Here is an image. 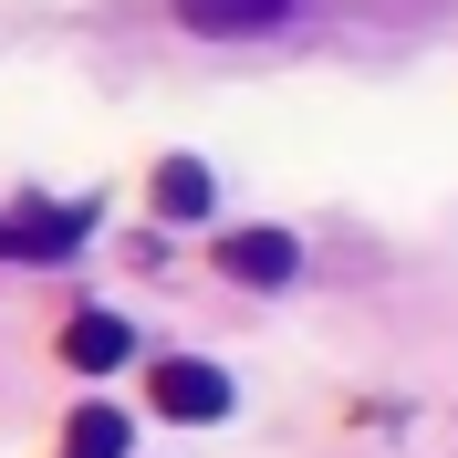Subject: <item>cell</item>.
Returning <instances> with one entry per match:
<instances>
[{"label":"cell","instance_id":"6da1fadb","mask_svg":"<svg viewBox=\"0 0 458 458\" xmlns=\"http://www.w3.org/2000/svg\"><path fill=\"white\" fill-rule=\"evenodd\" d=\"M146 406L177 417V428H219L229 417V375L199 365V354H167V365H146Z\"/></svg>","mask_w":458,"mask_h":458},{"label":"cell","instance_id":"7a4b0ae2","mask_svg":"<svg viewBox=\"0 0 458 458\" xmlns=\"http://www.w3.org/2000/svg\"><path fill=\"white\" fill-rule=\"evenodd\" d=\"M84 229H94V208H53V199H31V208H11V219H0V260H63Z\"/></svg>","mask_w":458,"mask_h":458},{"label":"cell","instance_id":"3957f363","mask_svg":"<svg viewBox=\"0 0 458 458\" xmlns=\"http://www.w3.org/2000/svg\"><path fill=\"white\" fill-rule=\"evenodd\" d=\"M219 271L250 282V292H282L292 271H302V240H292V229H229V240H219Z\"/></svg>","mask_w":458,"mask_h":458},{"label":"cell","instance_id":"277c9868","mask_svg":"<svg viewBox=\"0 0 458 458\" xmlns=\"http://www.w3.org/2000/svg\"><path fill=\"white\" fill-rule=\"evenodd\" d=\"M302 0H177V21L208 31V42H250V31H282Z\"/></svg>","mask_w":458,"mask_h":458},{"label":"cell","instance_id":"5b68a950","mask_svg":"<svg viewBox=\"0 0 458 458\" xmlns=\"http://www.w3.org/2000/svg\"><path fill=\"white\" fill-rule=\"evenodd\" d=\"M125 354H136V334H125L114 313H73V323H63V365H73V375H114Z\"/></svg>","mask_w":458,"mask_h":458},{"label":"cell","instance_id":"8992f818","mask_svg":"<svg viewBox=\"0 0 458 458\" xmlns=\"http://www.w3.org/2000/svg\"><path fill=\"white\" fill-rule=\"evenodd\" d=\"M146 199H157V219H208V208H219V177H208L199 157H167Z\"/></svg>","mask_w":458,"mask_h":458},{"label":"cell","instance_id":"52a82bcc","mask_svg":"<svg viewBox=\"0 0 458 458\" xmlns=\"http://www.w3.org/2000/svg\"><path fill=\"white\" fill-rule=\"evenodd\" d=\"M125 448H136V428L114 406H73L63 417V458H125Z\"/></svg>","mask_w":458,"mask_h":458}]
</instances>
